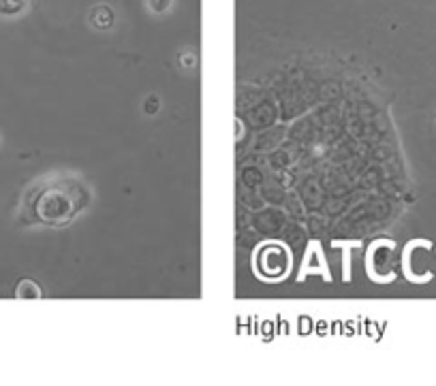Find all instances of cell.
<instances>
[{
    "mask_svg": "<svg viewBox=\"0 0 436 386\" xmlns=\"http://www.w3.org/2000/svg\"><path fill=\"white\" fill-rule=\"evenodd\" d=\"M291 269V254L283 244H265L257 252V271L263 280H283Z\"/></svg>",
    "mask_w": 436,
    "mask_h": 386,
    "instance_id": "6da1fadb",
    "label": "cell"
},
{
    "mask_svg": "<svg viewBox=\"0 0 436 386\" xmlns=\"http://www.w3.org/2000/svg\"><path fill=\"white\" fill-rule=\"evenodd\" d=\"M432 246L428 241H413L406 250V275L413 282H428L432 278Z\"/></svg>",
    "mask_w": 436,
    "mask_h": 386,
    "instance_id": "7a4b0ae2",
    "label": "cell"
}]
</instances>
